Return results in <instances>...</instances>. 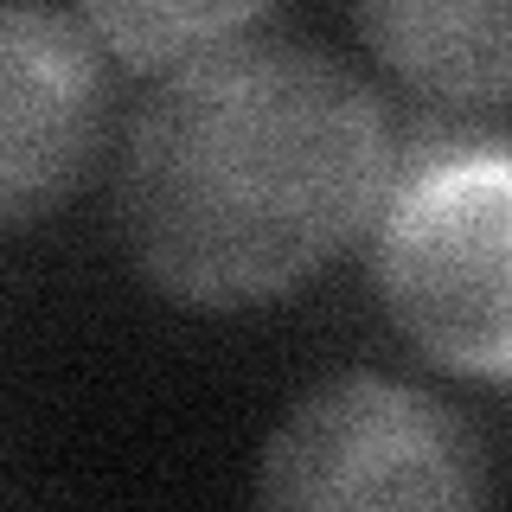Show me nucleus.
<instances>
[{
    "instance_id": "1",
    "label": "nucleus",
    "mask_w": 512,
    "mask_h": 512,
    "mask_svg": "<svg viewBox=\"0 0 512 512\" xmlns=\"http://www.w3.org/2000/svg\"><path fill=\"white\" fill-rule=\"evenodd\" d=\"M391 122L320 45L237 32L167 71L122 148V244L186 308H256L378 224Z\"/></svg>"
},
{
    "instance_id": "2",
    "label": "nucleus",
    "mask_w": 512,
    "mask_h": 512,
    "mask_svg": "<svg viewBox=\"0 0 512 512\" xmlns=\"http://www.w3.org/2000/svg\"><path fill=\"white\" fill-rule=\"evenodd\" d=\"M378 295L397 333L461 378H512V148L410 141L378 205Z\"/></svg>"
},
{
    "instance_id": "3",
    "label": "nucleus",
    "mask_w": 512,
    "mask_h": 512,
    "mask_svg": "<svg viewBox=\"0 0 512 512\" xmlns=\"http://www.w3.org/2000/svg\"><path fill=\"white\" fill-rule=\"evenodd\" d=\"M256 512H487V461L442 397L340 372L276 423Z\"/></svg>"
},
{
    "instance_id": "4",
    "label": "nucleus",
    "mask_w": 512,
    "mask_h": 512,
    "mask_svg": "<svg viewBox=\"0 0 512 512\" xmlns=\"http://www.w3.org/2000/svg\"><path fill=\"white\" fill-rule=\"evenodd\" d=\"M103 128V58L77 13L0 7V224L84 180Z\"/></svg>"
},
{
    "instance_id": "5",
    "label": "nucleus",
    "mask_w": 512,
    "mask_h": 512,
    "mask_svg": "<svg viewBox=\"0 0 512 512\" xmlns=\"http://www.w3.org/2000/svg\"><path fill=\"white\" fill-rule=\"evenodd\" d=\"M352 26L391 64L404 84L448 96V103H487L512 90V7L487 0H397L359 7Z\"/></svg>"
},
{
    "instance_id": "6",
    "label": "nucleus",
    "mask_w": 512,
    "mask_h": 512,
    "mask_svg": "<svg viewBox=\"0 0 512 512\" xmlns=\"http://www.w3.org/2000/svg\"><path fill=\"white\" fill-rule=\"evenodd\" d=\"M96 45H109L128 64H180L205 58L212 45L263 26V7H84L77 13Z\"/></svg>"
}]
</instances>
